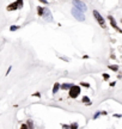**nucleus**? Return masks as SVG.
<instances>
[{
    "instance_id": "obj_1",
    "label": "nucleus",
    "mask_w": 122,
    "mask_h": 129,
    "mask_svg": "<svg viewBox=\"0 0 122 129\" xmlns=\"http://www.w3.org/2000/svg\"><path fill=\"white\" fill-rule=\"evenodd\" d=\"M72 14H73V17H74L75 19H78V20H80V22H83L85 19V16H84V12L81 11V10L77 9V7H73L72 9Z\"/></svg>"
},
{
    "instance_id": "obj_2",
    "label": "nucleus",
    "mask_w": 122,
    "mask_h": 129,
    "mask_svg": "<svg viewBox=\"0 0 122 129\" xmlns=\"http://www.w3.org/2000/svg\"><path fill=\"white\" fill-rule=\"evenodd\" d=\"M94 17L96 18V20L98 22V24L101 25V28H103V29L107 28V25H105V20H104V18L101 16V13H99L98 11H96V10L94 11Z\"/></svg>"
},
{
    "instance_id": "obj_3",
    "label": "nucleus",
    "mask_w": 122,
    "mask_h": 129,
    "mask_svg": "<svg viewBox=\"0 0 122 129\" xmlns=\"http://www.w3.org/2000/svg\"><path fill=\"white\" fill-rule=\"evenodd\" d=\"M68 91H70L68 93H70L71 98H77V97L80 94V87L79 86H77V85H72Z\"/></svg>"
},
{
    "instance_id": "obj_4",
    "label": "nucleus",
    "mask_w": 122,
    "mask_h": 129,
    "mask_svg": "<svg viewBox=\"0 0 122 129\" xmlns=\"http://www.w3.org/2000/svg\"><path fill=\"white\" fill-rule=\"evenodd\" d=\"M23 7V0H17V1H14L12 4H10L7 6V11H14V10L17 9H22Z\"/></svg>"
},
{
    "instance_id": "obj_5",
    "label": "nucleus",
    "mask_w": 122,
    "mask_h": 129,
    "mask_svg": "<svg viewBox=\"0 0 122 129\" xmlns=\"http://www.w3.org/2000/svg\"><path fill=\"white\" fill-rule=\"evenodd\" d=\"M73 5H74L77 9L81 10L83 12H84L85 10H86V5H85L83 1H80V0H74V1H73Z\"/></svg>"
},
{
    "instance_id": "obj_6",
    "label": "nucleus",
    "mask_w": 122,
    "mask_h": 129,
    "mask_svg": "<svg viewBox=\"0 0 122 129\" xmlns=\"http://www.w3.org/2000/svg\"><path fill=\"white\" fill-rule=\"evenodd\" d=\"M42 17H44V19L46 20H48V22H50L52 20V13H50V11L48 9H44V11H43V14Z\"/></svg>"
},
{
    "instance_id": "obj_7",
    "label": "nucleus",
    "mask_w": 122,
    "mask_h": 129,
    "mask_svg": "<svg viewBox=\"0 0 122 129\" xmlns=\"http://www.w3.org/2000/svg\"><path fill=\"white\" fill-rule=\"evenodd\" d=\"M109 20H110V24H111V26H113L114 29H116V30H120V29L117 28V25H116V22H115V19H114V17H111V16H109Z\"/></svg>"
},
{
    "instance_id": "obj_8",
    "label": "nucleus",
    "mask_w": 122,
    "mask_h": 129,
    "mask_svg": "<svg viewBox=\"0 0 122 129\" xmlns=\"http://www.w3.org/2000/svg\"><path fill=\"white\" fill-rule=\"evenodd\" d=\"M59 88H60V84H59V83H55V84H54V87H53V93L55 94V93L59 91Z\"/></svg>"
},
{
    "instance_id": "obj_9",
    "label": "nucleus",
    "mask_w": 122,
    "mask_h": 129,
    "mask_svg": "<svg viewBox=\"0 0 122 129\" xmlns=\"http://www.w3.org/2000/svg\"><path fill=\"white\" fill-rule=\"evenodd\" d=\"M83 103L84 104H86V105H91V101H90V98L89 97H83Z\"/></svg>"
},
{
    "instance_id": "obj_10",
    "label": "nucleus",
    "mask_w": 122,
    "mask_h": 129,
    "mask_svg": "<svg viewBox=\"0 0 122 129\" xmlns=\"http://www.w3.org/2000/svg\"><path fill=\"white\" fill-rule=\"evenodd\" d=\"M72 86L71 84H64V85H61L60 87L62 88V90H70V87Z\"/></svg>"
},
{
    "instance_id": "obj_11",
    "label": "nucleus",
    "mask_w": 122,
    "mask_h": 129,
    "mask_svg": "<svg viewBox=\"0 0 122 129\" xmlns=\"http://www.w3.org/2000/svg\"><path fill=\"white\" fill-rule=\"evenodd\" d=\"M43 11H44V7H41V6H38V9H37V13H38V16H41V17H42Z\"/></svg>"
},
{
    "instance_id": "obj_12",
    "label": "nucleus",
    "mask_w": 122,
    "mask_h": 129,
    "mask_svg": "<svg viewBox=\"0 0 122 129\" xmlns=\"http://www.w3.org/2000/svg\"><path fill=\"white\" fill-rule=\"evenodd\" d=\"M19 26L18 25H12L11 28H10V31H16V30H18Z\"/></svg>"
},
{
    "instance_id": "obj_13",
    "label": "nucleus",
    "mask_w": 122,
    "mask_h": 129,
    "mask_svg": "<svg viewBox=\"0 0 122 129\" xmlns=\"http://www.w3.org/2000/svg\"><path fill=\"white\" fill-rule=\"evenodd\" d=\"M109 68L111 69V71H115V72H116V71L118 69V67L117 66H113V64H110V66H109Z\"/></svg>"
},
{
    "instance_id": "obj_14",
    "label": "nucleus",
    "mask_w": 122,
    "mask_h": 129,
    "mask_svg": "<svg viewBox=\"0 0 122 129\" xmlns=\"http://www.w3.org/2000/svg\"><path fill=\"white\" fill-rule=\"evenodd\" d=\"M80 85H81V86H84V87H90V85L87 83H80Z\"/></svg>"
},
{
    "instance_id": "obj_15",
    "label": "nucleus",
    "mask_w": 122,
    "mask_h": 129,
    "mask_svg": "<svg viewBox=\"0 0 122 129\" xmlns=\"http://www.w3.org/2000/svg\"><path fill=\"white\" fill-rule=\"evenodd\" d=\"M103 78H104V79H105V80H108V79H109V74H107V73H104V74H103Z\"/></svg>"
},
{
    "instance_id": "obj_16",
    "label": "nucleus",
    "mask_w": 122,
    "mask_h": 129,
    "mask_svg": "<svg viewBox=\"0 0 122 129\" xmlns=\"http://www.w3.org/2000/svg\"><path fill=\"white\" fill-rule=\"evenodd\" d=\"M28 127H30V128H33L34 127V124L31 123V121H28Z\"/></svg>"
},
{
    "instance_id": "obj_17",
    "label": "nucleus",
    "mask_w": 122,
    "mask_h": 129,
    "mask_svg": "<svg viewBox=\"0 0 122 129\" xmlns=\"http://www.w3.org/2000/svg\"><path fill=\"white\" fill-rule=\"evenodd\" d=\"M71 128H78V124H77V123H73V124L72 125H70Z\"/></svg>"
},
{
    "instance_id": "obj_18",
    "label": "nucleus",
    "mask_w": 122,
    "mask_h": 129,
    "mask_svg": "<svg viewBox=\"0 0 122 129\" xmlns=\"http://www.w3.org/2000/svg\"><path fill=\"white\" fill-rule=\"evenodd\" d=\"M33 96H34V97H40L41 94H40V92H36V93H34Z\"/></svg>"
},
{
    "instance_id": "obj_19",
    "label": "nucleus",
    "mask_w": 122,
    "mask_h": 129,
    "mask_svg": "<svg viewBox=\"0 0 122 129\" xmlns=\"http://www.w3.org/2000/svg\"><path fill=\"white\" fill-rule=\"evenodd\" d=\"M121 23H122V20H121Z\"/></svg>"
}]
</instances>
